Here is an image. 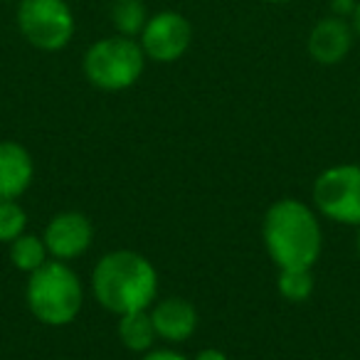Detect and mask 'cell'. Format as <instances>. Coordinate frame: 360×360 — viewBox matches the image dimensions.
<instances>
[{"instance_id": "1", "label": "cell", "mask_w": 360, "mask_h": 360, "mask_svg": "<svg viewBox=\"0 0 360 360\" xmlns=\"http://www.w3.org/2000/svg\"><path fill=\"white\" fill-rule=\"evenodd\" d=\"M262 237L279 269H311L323 242L316 212L294 198L269 205L262 222Z\"/></svg>"}, {"instance_id": "2", "label": "cell", "mask_w": 360, "mask_h": 360, "mask_svg": "<svg viewBox=\"0 0 360 360\" xmlns=\"http://www.w3.org/2000/svg\"><path fill=\"white\" fill-rule=\"evenodd\" d=\"M91 291L111 314L121 316L131 311H146L158 294V274L143 255L116 250L96 262Z\"/></svg>"}, {"instance_id": "3", "label": "cell", "mask_w": 360, "mask_h": 360, "mask_svg": "<svg viewBox=\"0 0 360 360\" xmlns=\"http://www.w3.org/2000/svg\"><path fill=\"white\" fill-rule=\"evenodd\" d=\"M27 306L47 326H67L77 319L84 301L79 276L60 259L45 262L27 279Z\"/></svg>"}, {"instance_id": "4", "label": "cell", "mask_w": 360, "mask_h": 360, "mask_svg": "<svg viewBox=\"0 0 360 360\" xmlns=\"http://www.w3.org/2000/svg\"><path fill=\"white\" fill-rule=\"evenodd\" d=\"M146 55L134 37H106L86 50L84 75L96 89L121 91L129 89L143 75Z\"/></svg>"}, {"instance_id": "5", "label": "cell", "mask_w": 360, "mask_h": 360, "mask_svg": "<svg viewBox=\"0 0 360 360\" xmlns=\"http://www.w3.org/2000/svg\"><path fill=\"white\" fill-rule=\"evenodd\" d=\"M18 25L32 47L57 52L75 35V18L65 0H22Z\"/></svg>"}, {"instance_id": "6", "label": "cell", "mask_w": 360, "mask_h": 360, "mask_svg": "<svg viewBox=\"0 0 360 360\" xmlns=\"http://www.w3.org/2000/svg\"><path fill=\"white\" fill-rule=\"evenodd\" d=\"M314 205L340 225H360V165L326 168L314 183Z\"/></svg>"}, {"instance_id": "7", "label": "cell", "mask_w": 360, "mask_h": 360, "mask_svg": "<svg viewBox=\"0 0 360 360\" xmlns=\"http://www.w3.org/2000/svg\"><path fill=\"white\" fill-rule=\"evenodd\" d=\"M193 40V27L180 13L163 11L148 18L141 32V50L155 62H175L186 55Z\"/></svg>"}, {"instance_id": "8", "label": "cell", "mask_w": 360, "mask_h": 360, "mask_svg": "<svg viewBox=\"0 0 360 360\" xmlns=\"http://www.w3.org/2000/svg\"><path fill=\"white\" fill-rule=\"evenodd\" d=\"M94 240V227L86 215L77 210L60 212L50 220L45 230V247L55 259L67 262L84 255Z\"/></svg>"}, {"instance_id": "9", "label": "cell", "mask_w": 360, "mask_h": 360, "mask_svg": "<svg viewBox=\"0 0 360 360\" xmlns=\"http://www.w3.org/2000/svg\"><path fill=\"white\" fill-rule=\"evenodd\" d=\"M35 165L25 146L0 141V200H18L30 188Z\"/></svg>"}, {"instance_id": "10", "label": "cell", "mask_w": 360, "mask_h": 360, "mask_svg": "<svg viewBox=\"0 0 360 360\" xmlns=\"http://www.w3.org/2000/svg\"><path fill=\"white\" fill-rule=\"evenodd\" d=\"M353 45V32L345 25L343 18H326L316 22L309 35V55L319 65H338Z\"/></svg>"}, {"instance_id": "11", "label": "cell", "mask_w": 360, "mask_h": 360, "mask_svg": "<svg viewBox=\"0 0 360 360\" xmlns=\"http://www.w3.org/2000/svg\"><path fill=\"white\" fill-rule=\"evenodd\" d=\"M150 319H153L155 333H158L160 338L175 340V343H178V340H186L195 333L198 311L188 299L170 296V299H163L153 306Z\"/></svg>"}, {"instance_id": "12", "label": "cell", "mask_w": 360, "mask_h": 360, "mask_svg": "<svg viewBox=\"0 0 360 360\" xmlns=\"http://www.w3.org/2000/svg\"><path fill=\"white\" fill-rule=\"evenodd\" d=\"M119 338L129 350H136V353L148 350L150 345H153V340L158 338L153 319H150L148 311L121 314L119 316Z\"/></svg>"}, {"instance_id": "13", "label": "cell", "mask_w": 360, "mask_h": 360, "mask_svg": "<svg viewBox=\"0 0 360 360\" xmlns=\"http://www.w3.org/2000/svg\"><path fill=\"white\" fill-rule=\"evenodd\" d=\"M11 259H13V264H15V269L32 274V271L40 269V266L47 262L45 240H40V237H35V235H25V232H22L18 240L11 242Z\"/></svg>"}, {"instance_id": "14", "label": "cell", "mask_w": 360, "mask_h": 360, "mask_svg": "<svg viewBox=\"0 0 360 360\" xmlns=\"http://www.w3.org/2000/svg\"><path fill=\"white\" fill-rule=\"evenodd\" d=\"M111 22L124 37H136L143 32L148 15H146V6L141 0H114L111 6Z\"/></svg>"}, {"instance_id": "15", "label": "cell", "mask_w": 360, "mask_h": 360, "mask_svg": "<svg viewBox=\"0 0 360 360\" xmlns=\"http://www.w3.org/2000/svg\"><path fill=\"white\" fill-rule=\"evenodd\" d=\"M276 286L286 301L301 304L314 294V274H311V269H279Z\"/></svg>"}, {"instance_id": "16", "label": "cell", "mask_w": 360, "mask_h": 360, "mask_svg": "<svg viewBox=\"0 0 360 360\" xmlns=\"http://www.w3.org/2000/svg\"><path fill=\"white\" fill-rule=\"evenodd\" d=\"M27 215L15 200H0V242H13L25 232Z\"/></svg>"}, {"instance_id": "17", "label": "cell", "mask_w": 360, "mask_h": 360, "mask_svg": "<svg viewBox=\"0 0 360 360\" xmlns=\"http://www.w3.org/2000/svg\"><path fill=\"white\" fill-rule=\"evenodd\" d=\"M355 0H330V11H333L335 18H345V15H353L355 11Z\"/></svg>"}, {"instance_id": "18", "label": "cell", "mask_w": 360, "mask_h": 360, "mask_svg": "<svg viewBox=\"0 0 360 360\" xmlns=\"http://www.w3.org/2000/svg\"><path fill=\"white\" fill-rule=\"evenodd\" d=\"M143 360H188V358L175 353V350H153V353H148Z\"/></svg>"}, {"instance_id": "19", "label": "cell", "mask_w": 360, "mask_h": 360, "mask_svg": "<svg viewBox=\"0 0 360 360\" xmlns=\"http://www.w3.org/2000/svg\"><path fill=\"white\" fill-rule=\"evenodd\" d=\"M195 360H227V355L222 353V350H217V348H205V350H200V353L195 355Z\"/></svg>"}, {"instance_id": "20", "label": "cell", "mask_w": 360, "mask_h": 360, "mask_svg": "<svg viewBox=\"0 0 360 360\" xmlns=\"http://www.w3.org/2000/svg\"><path fill=\"white\" fill-rule=\"evenodd\" d=\"M353 27H355V32H358V37H360V3L355 6V11H353Z\"/></svg>"}, {"instance_id": "21", "label": "cell", "mask_w": 360, "mask_h": 360, "mask_svg": "<svg viewBox=\"0 0 360 360\" xmlns=\"http://www.w3.org/2000/svg\"><path fill=\"white\" fill-rule=\"evenodd\" d=\"M355 250H358V255H360V230H358V237H355Z\"/></svg>"}, {"instance_id": "22", "label": "cell", "mask_w": 360, "mask_h": 360, "mask_svg": "<svg viewBox=\"0 0 360 360\" xmlns=\"http://www.w3.org/2000/svg\"><path fill=\"white\" fill-rule=\"evenodd\" d=\"M266 3H289V0H266Z\"/></svg>"}]
</instances>
